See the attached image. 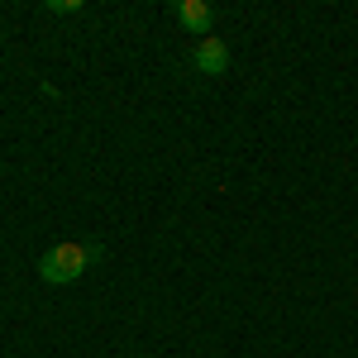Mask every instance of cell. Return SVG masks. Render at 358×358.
Instances as JSON below:
<instances>
[{"instance_id": "obj_1", "label": "cell", "mask_w": 358, "mask_h": 358, "mask_svg": "<svg viewBox=\"0 0 358 358\" xmlns=\"http://www.w3.org/2000/svg\"><path fill=\"white\" fill-rule=\"evenodd\" d=\"M96 258H101V248H96V244L62 239V244H53L43 258H38V277H43L48 287H67V282H77V277L96 263Z\"/></svg>"}, {"instance_id": "obj_2", "label": "cell", "mask_w": 358, "mask_h": 358, "mask_svg": "<svg viewBox=\"0 0 358 358\" xmlns=\"http://www.w3.org/2000/svg\"><path fill=\"white\" fill-rule=\"evenodd\" d=\"M192 62H196V72H206V77H224V72H229V48H224L220 38L206 34V38L196 43Z\"/></svg>"}, {"instance_id": "obj_3", "label": "cell", "mask_w": 358, "mask_h": 358, "mask_svg": "<svg viewBox=\"0 0 358 358\" xmlns=\"http://www.w3.org/2000/svg\"><path fill=\"white\" fill-rule=\"evenodd\" d=\"M177 20H182V29H192V34H210V24H215V5H206V0H182L177 5Z\"/></svg>"}, {"instance_id": "obj_4", "label": "cell", "mask_w": 358, "mask_h": 358, "mask_svg": "<svg viewBox=\"0 0 358 358\" xmlns=\"http://www.w3.org/2000/svg\"><path fill=\"white\" fill-rule=\"evenodd\" d=\"M53 15H77V0H48Z\"/></svg>"}]
</instances>
